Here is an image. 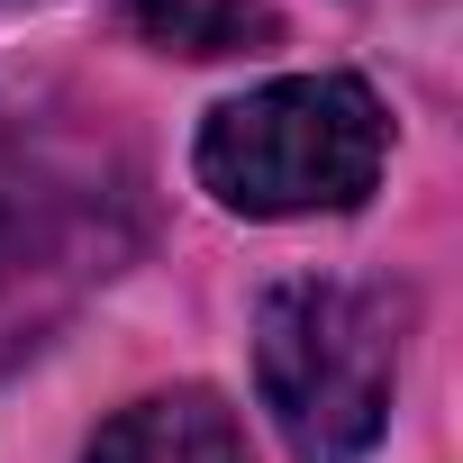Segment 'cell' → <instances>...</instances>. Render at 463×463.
Segmentation results:
<instances>
[{
	"label": "cell",
	"instance_id": "cell-1",
	"mask_svg": "<svg viewBox=\"0 0 463 463\" xmlns=\"http://www.w3.org/2000/svg\"><path fill=\"white\" fill-rule=\"evenodd\" d=\"M391 118L354 73H291L218 100L200 128V182L246 218H318L354 209L382 182Z\"/></svg>",
	"mask_w": 463,
	"mask_h": 463
},
{
	"label": "cell",
	"instance_id": "cell-2",
	"mask_svg": "<svg viewBox=\"0 0 463 463\" xmlns=\"http://www.w3.org/2000/svg\"><path fill=\"white\" fill-rule=\"evenodd\" d=\"M255 382L300 463H364L391 427L400 336L354 282H282L255 309Z\"/></svg>",
	"mask_w": 463,
	"mask_h": 463
},
{
	"label": "cell",
	"instance_id": "cell-3",
	"mask_svg": "<svg viewBox=\"0 0 463 463\" xmlns=\"http://www.w3.org/2000/svg\"><path fill=\"white\" fill-rule=\"evenodd\" d=\"M91 463H246V436H237V409L209 391H155L100 427Z\"/></svg>",
	"mask_w": 463,
	"mask_h": 463
},
{
	"label": "cell",
	"instance_id": "cell-4",
	"mask_svg": "<svg viewBox=\"0 0 463 463\" xmlns=\"http://www.w3.org/2000/svg\"><path fill=\"white\" fill-rule=\"evenodd\" d=\"M137 28L173 55H246L273 37L264 0H137Z\"/></svg>",
	"mask_w": 463,
	"mask_h": 463
}]
</instances>
